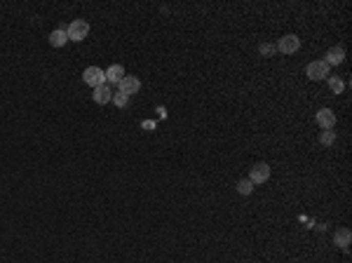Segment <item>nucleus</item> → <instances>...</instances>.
<instances>
[{
	"label": "nucleus",
	"instance_id": "f3484780",
	"mask_svg": "<svg viewBox=\"0 0 352 263\" xmlns=\"http://www.w3.org/2000/svg\"><path fill=\"white\" fill-rule=\"evenodd\" d=\"M261 56H272L277 52V47L275 45H270V43H263V45H261Z\"/></svg>",
	"mask_w": 352,
	"mask_h": 263
},
{
	"label": "nucleus",
	"instance_id": "ddd939ff",
	"mask_svg": "<svg viewBox=\"0 0 352 263\" xmlns=\"http://www.w3.org/2000/svg\"><path fill=\"white\" fill-rule=\"evenodd\" d=\"M251 191H253V184L249 179H242L237 184V193H240V195H251Z\"/></svg>",
	"mask_w": 352,
	"mask_h": 263
},
{
	"label": "nucleus",
	"instance_id": "20e7f679",
	"mask_svg": "<svg viewBox=\"0 0 352 263\" xmlns=\"http://www.w3.org/2000/svg\"><path fill=\"white\" fill-rule=\"evenodd\" d=\"M305 75L310 80H324L329 78V66L324 62H310L308 68H305Z\"/></svg>",
	"mask_w": 352,
	"mask_h": 263
},
{
	"label": "nucleus",
	"instance_id": "423d86ee",
	"mask_svg": "<svg viewBox=\"0 0 352 263\" xmlns=\"http://www.w3.org/2000/svg\"><path fill=\"white\" fill-rule=\"evenodd\" d=\"M270 179V167L265 163H259L251 167V174H249V181L251 184H265Z\"/></svg>",
	"mask_w": 352,
	"mask_h": 263
},
{
	"label": "nucleus",
	"instance_id": "9d476101",
	"mask_svg": "<svg viewBox=\"0 0 352 263\" xmlns=\"http://www.w3.org/2000/svg\"><path fill=\"white\" fill-rule=\"evenodd\" d=\"M110 99H113V90H110L108 83L94 90V101H96V104H101V106H104V104H108Z\"/></svg>",
	"mask_w": 352,
	"mask_h": 263
},
{
	"label": "nucleus",
	"instance_id": "2eb2a0df",
	"mask_svg": "<svg viewBox=\"0 0 352 263\" xmlns=\"http://www.w3.org/2000/svg\"><path fill=\"white\" fill-rule=\"evenodd\" d=\"M334 141H336V134L331 132V129H324V132L319 134V144H322V146H331Z\"/></svg>",
	"mask_w": 352,
	"mask_h": 263
},
{
	"label": "nucleus",
	"instance_id": "7ed1b4c3",
	"mask_svg": "<svg viewBox=\"0 0 352 263\" xmlns=\"http://www.w3.org/2000/svg\"><path fill=\"white\" fill-rule=\"evenodd\" d=\"M275 47L282 52V54H294V52L301 50V38H298V35H294V33H289V35H284V38H282Z\"/></svg>",
	"mask_w": 352,
	"mask_h": 263
},
{
	"label": "nucleus",
	"instance_id": "f03ea898",
	"mask_svg": "<svg viewBox=\"0 0 352 263\" xmlns=\"http://www.w3.org/2000/svg\"><path fill=\"white\" fill-rule=\"evenodd\" d=\"M83 80L89 85V87H101V85H106V73L101 71L99 66H87L85 68V73H83Z\"/></svg>",
	"mask_w": 352,
	"mask_h": 263
},
{
	"label": "nucleus",
	"instance_id": "dca6fc26",
	"mask_svg": "<svg viewBox=\"0 0 352 263\" xmlns=\"http://www.w3.org/2000/svg\"><path fill=\"white\" fill-rule=\"evenodd\" d=\"M110 101H113V104H115L118 108H125V106H127V101H129V96H127V94H122V92H115V94H113V99H110Z\"/></svg>",
	"mask_w": 352,
	"mask_h": 263
},
{
	"label": "nucleus",
	"instance_id": "4468645a",
	"mask_svg": "<svg viewBox=\"0 0 352 263\" xmlns=\"http://www.w3.org/2000/svg\"><path fill=\"white\" fill-rule=\"evenodd\" d=\"M329 90L334 92V94H341V92L345 90V83H343L341 78H329Z\"/></svg>",
	"mask_w": 352,
	"mask_h": 263
},
{
	"label": "nucleus",
	"instance_id": "1a4fd4ad",
	"mask_svg": "<svg viewBox=\"0 0 352 263\" xmlns=\"http://www.w3.org/2000/svg\"><path fill=\"white\" fill-rule=\"evenodd\" d=\"M345 62V52H343V47H331L329 52H326V59L324 64L326 66H338V64Z\"/></svg>",
	"mask_w": 352,
	"mask_h": 263
},
{
	"label": "nucleus",
	"instance_id": "f8f14e48",
	"mask_svg": "<svg viewBox=\"0 0 352 263\" xmlns=\"http://www.w3.org/2000/svg\"><path fill=\"white\" fill-rule=\"evenodd\" d=\"M350 237H352V233H350V228H341L338 233H336V237H334V242L338 247H343V249H347V245H350Z\"/></svg>",
	"mask_w": 352,
	"mask_h": 263
},
{
	"label": "nucleus",
	"instance_id": "6e6552de",
	"mask_svg": "<svg viewBox=\"0 0 352 263\" xmlns=\"http://www.w3.org/2000/svg\"><path fill=\"white\" fill-rule=\"evenodd\" d=\"M106 73V83L108 85H120V80L125 78V66H120V64H113V66L108 68Z\"/></svg>",
	"mask_w": 352,
	"mask_h": 263
},
{
	"label": "nucleus",
	"instance_id": "9b49d317",
	"mask_svg": "<svg viewBox=\"0 0 352 263\" xmlns=\"http://www.w3.org/2000/svg\"><path fill=\"white\" fill-rule=\"evenodd\" d=\"M68 43V35H66V28H56L50 33V45L52 47H64Z\"/></svg>",
	"mask_w": 352,
	"mask_h": 263
},
{
	"label": "nucleus",
	"instance_id": "f257e3e1",
	"mask_svg": "<svg viewBox=\"0 0 352 263\" xmlns=\"http://www.w3.org/2000/svg\"><path fill=\"white\" fill-rule=\"evenodd\" d=\"M66 35H68V40L80 43V40H85L89 35V24L85 22V19H73L66 26Z\"/></svg>",
	"mask_w": 352,
	"mask_h": 263
},
{
	"label": "nucleus",
	"instance_id": "0eeeda50",
	"mask_svg": "<svg viewBox=\"0 0 352 263\" xmlns=\"http://www.w3.org/2000/svg\"><path fill=\"white\" fill-rule=\"evenodd\" d=\"M317 125L324 129H334L336 125V113L331 111V108H322V111L317 113Z\"/></svg>",
	"mask_w": 352,
	"mask_h": 263
},
{
	"label": "nucleus",
	"instance_id": "39448f33",
	"mask_svg": "<svg viewBox=\"0 0 352 263\" xmlns=\"http://www.w3.org/2000/svg\"><path fill=\"white\" fill-rule=\"evenodd\" d=\"M120 92L122 94H127V96H132V94H136L139 90H141V80L136 78V75H125V78L120 80Z\"/></svg>",
	"mask_w": 352,
	"mask_h": 263
}]
</instances>
